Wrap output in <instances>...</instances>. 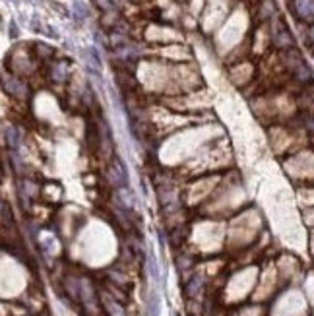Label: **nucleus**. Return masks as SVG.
Returning a JSON list of instances; mask_svg holds the SVG:
<instances>
[{
    "mask_svg": "<svg viewBox=\"0 0 314 316\" xmlns=\"http://www.w3.org/2000/svg\"><path fill=\"white\" fill-rule=\"evenodd\" d=\"M285 63L295 72V76H297L299 80H311V70H309L307 64L299 59V55H295V53L287 55V57H285Z\"/></svg>",
    "mask_w": 314,
    "mask_h": 316,
    "instance_id": "f257e3e1",
    "label": "nucleus"
},
{
    "mask_svg": "<svg viewBox=\"0 0 314 316\" xmlns=\"http://www.w3.org/2000/svg\"><path fill=\"white\" fill-rule=\"evenodd\" d=\"M107 177H109V181H111L113 185H117V187H126L128 175H126V171H125V167H123V161H121V159H115L113 167L107 171Z\"/></svg>",
    "mask_w": 314,
    "mask_h": 316,
    "instance_id": "f03ea898",
    "label": "nucleus"
},
{
    "mask_svg": "<svg viewBox=\"0 0 314 316\" xmlns=\"http://www.w3.org/2000/svg\"><path fill=\"white\" fill-rule=\"evenodd\" d=\"M101 305L105 309V313L109 316H125V309L119 305V301H115L109 293H101Z\"/></svg>",
    "mask_w": 314,
    "mask_h": 316,
    "instance_id": "7ed1b4c3",
    "label": "nucleus"
},
{
    "mask_svg": "<svg viewBox=\"0 0 314 316\" xmlns=\"http://www.w3.org/2000/svg\"><path fill=\"white\" fill-rule=\"evenodd\" d=\"M295 12L299 18L313 22L314 20V0H295Z\"/></svg>",
    "mask_w": 314,
    "mask_h": 316,
    "instance_id": "20e7f679",
    "label": "nucleus"
},
{
    "mask_svg": "<svg viewBox=\"0 0 314 316\" xmlns=\"http://www.w3.org/2000/svg\"><path fill=\"white\" fill-rule=\"evenodd\" d=\"M274 45L280 47V49H289V47H293V37H291V33L287 32L282 24H280L278 30L274 32Z\"/></svg>",
    "mask_w": 314,
    "mask_h": 316,
    "instance_id": "39448f33",
    "label": "nucleus"
},
{
    "mask_svg": "<svg viewBox=\"0 0 314 316\" xmlns=\"http://www.w3.org/2000/svg\"><path fill=\"white\" fill-rule=\"evenodd\" d=\"M86 63L90 66V70L95 72V74H99L101 68H103V63H101V59H99V55H97V51H95L94 47H90L86 51Z\"/></svg>",
    "mask_w": 314,
    "mask_h": 316,
    "instance_id": "423d86ee",
    "label": "nucleus"
},
{
    "mask_svg": "<svg viewBox=\"0 0 314 316\" xmlns=\"http://www.w3.org/2000/svg\"><path fill=\"white\" fill-rule=\"evenodd\" d=\"M4 134H6V142H8V148L10 150H16L22 142V134L18 132L16 126H6L4 128Z\"/></svg>",
    "mask_w": 314,
    "mask_h": 316,
    "instance_id": "0eeeda50",
    "label": "nucleus"
},
{
    "mask_svg": "<svg viewBox=\"0 0 314 316\" xmlns=\"http://www.w3.org/2000/svg\"><path fill=\"white\" fill-rule=\"evenodd\" d=\"M24 86L20 84V82H16V80H10L8 84H6V90L10 92V94H14V95H20V97H24L26 95V90H22Z\"/></svg>",
    "mask_w": 314,
    "mask_h": 316,
    "instance_id": "6e6552de",
    "label": "nucleus"
},
{
    "mask_svg": "<svg viewBox=\"0 0 314 316\" xmlns=\"http://www.w3.org/2000/svg\"><path fill=\"white\" fill-rule=\"evenodd\" d=\"M53 78H55L57 82H63L64 78H66V64L64 63L55 64V68H53Z\"/></svg>",
    "mask_w": 314,
    "mask_h": 316,
    "instance_id": "1a4fd4ad",
    "label": "nucleus"
},
{
    "mask_svg": "<svg viewBox=\"0 0 314 316\" xmlns=\"http://www.w3.org/2000/svg\"><path fill=\"white\" fill-rule=\"evenodd\" d=\"M202 285V278H194L192 280V284L188 285V295H192L194 291H198V287Z\"/></svg>",
    "mask_w": 314,
    "mask_h": 316,
    "instance_id": "9d476101",
    "label": "nucleus"
},
{
    "mask_svg": "<svg viewBox=\"0 0 314 316\" xmlns=\"http://www.w3.org/2000/svg\"><path fill=\"white\" fill-rule=\"evenodd\" d=\"M262 8H264V12H262V18H268V16H270V14L274 12V10H272V8H274V4H272V0H268V2H266V4L262 6Z\"/></svg>",
    "mask_w": 314,
    "mask_h": 316,
    "instance_id": "9b49d317",
    "label": "nucleus"
},
{
    "mask_svg": "<svg viewBox=\"0 0 314 316\" xmlns=\"http://www.w3.org/2000/svg\"><path fill=\"white\" fill-rule=\"evenodd\" d=\"M97 4H99L103 10H107V12H113V10H115L113 2H109V0H97Z\"/></svg>",
    "mask_w": 314,
    "mask_h": 316,
    "instance_id": "f8f14e48",
    "label": "nucleus"
},
{
    "mask_svg": "<svg viewBox=\"0 0 314 316\" xmlns=\"http://www.w3.org/2000/svg\"><path fill=\"white\" fill-rule=\"evenodd\" d=\"M74 10H76V16H78V20H82V18L88 14V12L82 8V4H80V2H76V4H74Z\"/></svg>",
    "mask_w": 314,
    "mask_h": 316,
    "instance_id": "ddd939ff",
    "label": "nucleus"
},
{
    "mask_svg": "<svg viewBox=\"0 0 314 316\" xmlns=\"http://www.w3.org/2000/svg\"><path fill=\"white\" fill-rule=\"evenodd\" d=\"M309 37H311V39H313V41H314V26H313V28H311V32H309Z\"/></svg>",
    "mask_w": 314,
    "mask_h": 316,
    "instance_id": "4468645a",
    "label": "nucleus"
}]
</instances>
